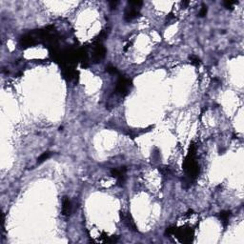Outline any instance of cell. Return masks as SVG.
Listing matches in <instances>:
<instances>
[{"label":"cell","mask_w":244,"mask_h":244,"mask_svg":"<svg viewBox=\"0 0 244 244\" xmlns=\"http://www.w3.org/2000/svg\"><path fill=\"white\" fill-rule=\"evenodd\" d=\"M130 86H131V81L129 79H127L125 77H119L116 87V93L121 95V97H125L129 93Z\"/></svg>","instance_id":"obj_1"},{"label":"cell","mask_w":244,"mask_h":244,"mask_svg":"<svg viewBox=\"0 0 244 244\" xmlns=\"http://www.w3.org/2000/svg\"><path fill=\"white\" fill-rule=\"evenodd\" d=\"M106 54V49L104 48L100 43H97V46H95L93 50V63H98L104 58Z\"/></svg>","instance_id":"obj_2"},{"label":"cell","mask_w":244,"mask_h":244,"mask_svg":"<svg viewBox=\"0 0 244 244\" xmlns=\"http://www.w3.org/2000/svg\"><path fill=\"white\" fill-rule=\"evenodd\" d=\"M138 15H139V8L130 6V8H128L126 10V12H125L124 18H125L126 21H132L133 19L136 18Z\"/></svg>","instance_id":"obj_3"},{"label":"cell","mask_w":244,"mask_h":244,"mask_svg":"<svg viewBox=\"0 0 244 244\" xmlns=\"http://www.w3.org/2000/svg\"><path fill=\"white\" fill-rule=\"evenodd\" d=\"M121 219L122 220H123L124 224L127 226V227L130 229V230H132V231H137L136 229V226H135V223L134 222L133 219L131 217V215L129 214H126V213H123L121 215Z\"/></svg>","instance_id":"obj_4"},{"label":"cell","mask_w":244,"mask_h":244,"mask_svg":"<svg viewBox=\"0 0 244 244\" xmlns=\"http://www.w3.org/2000/svg\"><path fill=\"white\" fill-rule=\"evenodd\" d=\"M36 44V39L32 36V34H26L21 38V45L24 48L32 47Z\"/></svg>","instance_id":"obj_5"},{"label":"cell","mask_w":244,"mask_h":244,"mask_svg":"<svg viewBox=\"0 0 244 244\" xmlns=\"http://www.w3.org/2000/svg\"><path fill=\"white\" fill-rule=\"evenodd\" d=\"M72 212V204L68 197H64L62 202V215L64 216H69Z\"/></svg>","instance_id":"obj_6"},{"label":"cell","mask_w":244,"mask_h":244,"mask_svg":"<svg viewBox=\"0 0 244 244\" xmlns=\"http://www.w3.org/2000/svg\"><path fill=\"white\" fill-rule=\"evenodd\" d=\"M230 216H231V212L230 211H222L220 213V219L222 220L223 222V225H224V227H226L228 224V220L230 219Z\"/></svg>","instance_id":"obj_7"},{"label":"cell","mask_w":244,"mask_h":244,"mask_svg":"<svg viewBox=\"0 0 244 244\" xmlns=\"http://www.w3.org/2000/svg\"><path fill=\"white\" fill-rule=\"evenodd\" d=\"M50 155H51V152H45V153H43L39 158H38V159H37V163L38 164H40V163H42L43 161H45L46 159H48L49 158H50Z\"/></svg>","instance_id":"obj_8"},{"label":"cell","mask_w":244,"mask_h":244,"mask_svg":"<svg viewBox=\"0 0 244 244\" xmlns=\"http://www.w3.org/2000/svg\"><path fill=\"white\" fill-rule=\"evenodd\" d=\"M238 1H225L223 4H224L226 9H233V6L234 4H238Z\"/></svg>","instance_id":"obj_9"},{"label":"cell","mask_w":244,"mask_h":244,"mask_svg":"<svg viewBox=\"0 0 244 244\" xmlns=\"http://www.w3.org/2000/svg\"><path fill=\"white\" fill-rule=\"evenodd\" d=\"M106 72H108L109 74H117V70L116 67L108 66V67H106Z\"/></svg>","instance_id":"obj_10"},{"label":"cell","mask_w":244,"mask_h":244,"mask_svg":"<svg viewBox=\"0 0 244 244\" xmlns=\"http://www.w3.org/2000/svg\"><path fill=\"white\" fill-rule=\"evenodd\" d=\"M190 59H191V62H192V64L195 65V66H197V65L199 64V62H200L199 58H197V57H196V56H195V55H192V56H190Z\"/></svg>","instance_id":"obj_11"},{"label":"cell","mask_w":244,"mask_h":244,"mask_svg":"<svg viewBox=\"0 0 244 244\" xmlns=\"http://www.w3.org/2000/svg\"><path fill=\"white\" fill-rule=\"evenodd\" d=\"M206 14H207V7L205 5H202L201 10H200V12H199V16L200 17H203Z\"/></svg>","instance_id":"obj_12"},{"label":"cell","mask_w":244,"mask_h":244,"mask_svg":"<svg viewBox=\"0 0 244 244\" xmlns=\"http://www.w3.org/2000/svg\"><path fill=\"white\" fill-rule=\"evenodd\" d=\"M117 4H118L117 1H111V2H110V8L112 9V10H114V9L116 8V5H117Z\"/></svg>","instance_id":"obj_13"}]
</instances>
